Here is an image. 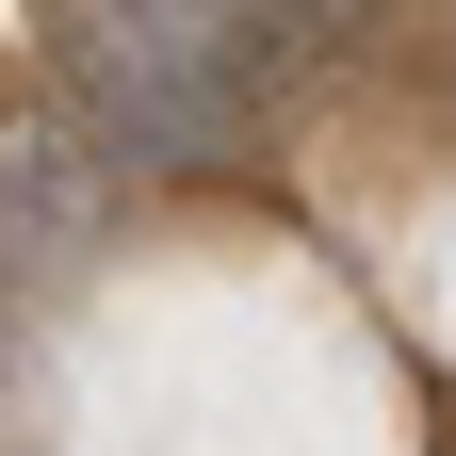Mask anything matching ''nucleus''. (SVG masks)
I'll return each instance as SVG.
<instances>
[{"mask_svg": "<svg viewBox=\"0 0 456 456\" xmlns=\"http://www.w3.org/2000/svg\"><path fill=\"white\" fill-rule=\"evenodd\" d=\"M49 49H66V114L98 163H212L245 147L277 82L245 0H49Z\"/></svg>", "mask_w": 456, "mask_h": 456, "instance_id": "1", "label": "nucleus"}]
</instances>
